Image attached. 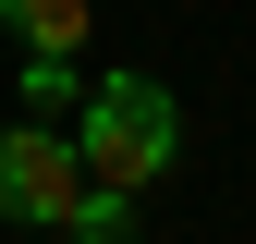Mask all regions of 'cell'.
I'll use <instances>...</instances> for the list:
<instances>
[{
  "label": "cell",
  "mask_w": 256,
  "mask_h": 244,
  "mask_svg": "<svg viewBox=\"0 0 256 244\" xmlns=\"http://www.w3.org/2000/svg\"><path fill=\"white\" fill-rule=\"evenodd\" d=\"M0 24H12V49H61V61H74L98 12H86V0H0Z\"/></svg>",
  "instance_id": "obj_3"
},
{
  "label": "cell",
  "mask_w": 256,
  "mask_h": 244,
  "mask_svg": "<svg viewBox=\"0 0 256 244\" xmlns=\"http://www.w3.org/2000/svg\"><path fill=\"white\" fill-rule=\"evenodd\" d=\"M61 244H134V196H122V183H86L74 220H61Z\"/></svg>",
  "instance_id": "obj_5"
},
{
  "label": "cell",
  "mask_w": 256,
  "mask_h": 244,
  "mask_svg": "<svg viewBox=\"0 0 256 244\" xmlns=\"http://www.w3.org/2000/svg\"><path fill=\"white\" fill-rule=\"evenodd\" d=\"M74 146H86V183H122V196H146L158 171L183 159V110L158 74H98L74 110Z\"/></svg>",
  "instance_id": "obj_1"
},
{
  "label": "cell",
  "mask_w": 256,
  "mask_h": 244,
  "mask_svg": "<svg viewBox=\"0 0 256 244\" xmlns=\"http://www.w3.org/2000/svg\"><path fill=\"white\" fill-rule=\"evenodd\" d=\"M74 196H86L74 122H0V220H12V232H61Z\"/></svg>",
  "instance_id": "obj_2"
},
{
  "label": "cell",
  "mask_w": 256,
  "mask_h": 244,
  "mask_svg": "<svg viewBox=\"0 0 256 244\" xmlns=\"http://www.w3.org/2000/svg\"><path fill=\"white\" fill-rule=\"evenodd\" d=\"M74 110H86V74L61 49H24V122H74Z\"/></svg>",
  "instance_id": "obj_4"
}]
</instances>
